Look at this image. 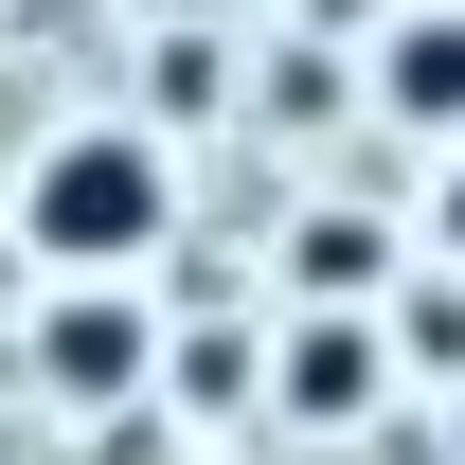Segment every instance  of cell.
<instances>
[{"label":"cell","instance_id":"obj_4","mask_svg":"<svg viewBox=\"0 0 465 465\" xmlns=\"http://www.w3.org/2000/svg\"><path fill=\"white\" fill-rule=\"evenodd\" d=\"M430 232H448V251H465V179H448V215H430Z\"/></svg>","mask_w":465,"mask_h":465},{"label":"cell","instance_id":"obj_1","mask_svg":"<svg viewBox=\"0 0 465 465\" xmlns=\"http://www.w3.org/2000/svg\"><path fill=\"white\" fill-rule=\"evenodd\" d=\"M179 215V179L143 125H72V143H36V179H18V232H36V269H72V287H108V269H143Z\"/></svg>","mask_w":465,"mask_h":465},{"label":"cell","instance_id":"obj_2","mask_svg":"<svg viewBox=\"0 0 465 465\" xmlns=\"http://www.w3.org/2000/svg\"><path fill=\"white\" fill-rule=\"evenodd\" d=\"M125 358H143V322L125 304H72L54 322V394H125Z\"/></svg>","mask_w":465,"mask_h":465},{"label":"cell","instance_id":"obj_3","mask_svg":"<svg viewBox=\"0 0 465 465\" xmlns=\"http://www.w3.org/2000/svg\"><path fill=\"white\" fill-rule=\"evenodd\" d=\"M394 108H411V125L448 108V125H465V18H411V36H394Z\"/></svg>","mask_w":465,"mask_h":465}]
</instances>
